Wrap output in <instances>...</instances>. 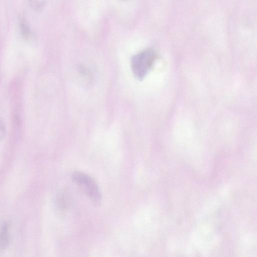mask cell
Instances as JSON below:
<instances>
[{
	"label": "cell",
	"instance_id": "5b68a950",
	"mask_svg": "<svg viewBox=\"0 0 257 257\" xmlns=\"http://www.w3.org/2000/svg\"><path fill=\"white\" fill-rule=\"evenodd\" d=\"M47 0H28L30 7L34 11L40 12L45 6Z\"/></svg>",
	"mask_w": 257,
	"mask_h": 257
},
{
	"label": "cell",
	"instance_id": "277c9868",
	"mask_svg": "<svg viewBox=\"0 0 257 257\" xmlns=\"http://www.w3.org/2000/svg\"><path fill=\"white\" fill-rule=\"evenodd\" d=\"M20 28L22 37L25 40H30L32 37V32L28 22L21 19L20 21Z\"/></svg>",
	"mask_w": 257,
	"mask_h": 257
},
{
	"label": "cell",
	"instance_id": "6da1fadb",
	"mask_svg": "<svg viewBox=\"0 0 257 257\" xmlns=\"http://www.w3.org/2000/svg\"><path fill=\"white\" fill-rule=\"evenodd\" d=\"M157 58V54L152 49L145 50L134 56L131 68L135 77L138 80L143 79L152 68Z\"/></svg>",
	"mask_w": 257,
	"mask_h": 257
},
{
	"label": "cell",
	"instance_id": "8992f818",
	"mask_svg": "<svg viewBox=\"0 0 257 257\" xmlns=\"http://www.w3.org/2000/svg\"><path fill=\"white\" fill-rule=\"evenodd\" d=\"M6 133V128L3 120L0 117V137L4 136Z\"/></svg>",
	"mask_w": 257,
	"mask_h": 257
},
{
	"label": "cell",
	"instance_id": "3957f363",
	"mask_svg": "<svg viewBox=\"0 0 257 257\" xmlns=\"http://www.w3.org/2000/svg\"><path fill=\"white\" fill-rule=\"evenodd\" d=\"M9 225L4 223L0 228V248L4 249L7 245L9 240Z\"/></svg>",
	"mask_w": 257,
	"mask_h": 257
},
{
	"label": "cell",
	"instance_id": "7a4b0ae2",
	"mask_svg": "<svg viewBox=\"0 0 257 257\" xmlns=\"http://www.w3.org/2000/svg\"><path fill=\"white\" fill-rule=\"evenodd\" d=\"M72 178L94 204L96 205L101 204L102 196L98 186L93 179L84 173L78 171L72 174Z\"/></svg>",
	"mask_w": 257,
	"mask_h": 257
}]
</instances>
